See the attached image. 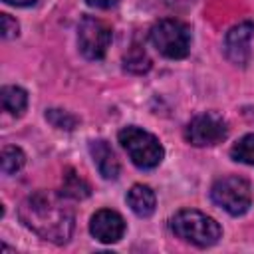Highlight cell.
I'll return each instance as SVG.
<instances>
[{"label":"cell","instance_id":"6da1fadb","mask_svg":"<svg viewBox=\"0 0 254 254\" xmlns=\"http://www.w3.org/2000/svg\"><path fill=\"white\" fill-rule=\"evenodd\" d=\"M18 216L26 228L48 242L65 244L71 238L73 212L56 192L38 190L28 194L18 208Z\"/></svg>","mask_w":254,"mask_h":254},{"label":"cell","instance_id":"3957f363","mask_svg":"<svg viewBox=\"0 0 254 254\" xmlns=\"http://www.w3.org/2000/svg\"><path fill=\"white\" fill-rule=\"evenodd\" d=\"M117 137L133 165H137L139 169H155L165 157V149L159 139L141 127L129 125L121 129Z\"/></svg>","mask_w":254,"mask_h":254},{"label":"cell","instance_id":"e0dca14e","mask_svg":"<svg viewBox=\"0 0 254 254\" xmlns=\"http://www.w3.org/2000/svg\"><path fill=\"white\" fill-rule=\"evenodd\" d=\"M46 119H48L54 127L65 129V131L73 129L75 123H77V119H75L73 115H69L67 111H62V109H50V111H46Z\"/></svg>","mask_w":254,"mask_h":254},{"label":"cell","instance_id":"7c38bea8","mask_svg":"<svg viewBox=\"0 0 254 254\" xmlns=\"http://www.w3.org/2000/svg\"><path fill=\"white\" fill-rule=\"evenodd\" d=\"M0 97H2L4 111H8L14 117H20L26 111V107H28V93L22 87H18V85H6V87H2Z\"/></svg>","mask_w":254,"mask_h":254},{"label":"cell","instance_id":"8fae6325","mask_svg":"<svg viewBox=\"0 0 254 254\" xmlns=\"http://www.w3.org/2000/svg\"><path fill=\"white\" fill-rule=\"evenodd\" d=\"M127 204L131 206V210L137 216L147 218V216H151L155 212L157 196H155L151 187H147V185H133L131 190L127 192Z\"/></svg>","mask_w":254,"mask_h":254},{"label":"cell","instance_id":"5b68a950","mask_svg":"<svg viewBox=\"0 0 254 254\" xmlns=\"http://www.w3.org/2000/svg\"><path fill=\"white\" fill-rule=\"evenodd\" d=\"M210 198L228 214L240 216L252 204V189L250 183L240 177H222L212 185Z\"/></svg>","mask_w":254,"mask_h":254},{"label":"cell","instance_id":"d6986e66","mask_svg":"<svg viewBox=\"0 0 254 254\" xmlns=\"http://www.w3.org/2000/svg\"><path fill=\"white\" fill-rule=\"evenodd\" d=\"M89 6H93V8H103V10H107V8H111V6H115L119 0H85Z\"/></svg>","mask_w":254,"mask_h":254},{"label":"cell","instance_id":"9a60e30c","mask_svg":"<svg viewBox=\"0 0 254 254\" xmlns=\"http://www.w3.org/2000/svg\"><path fill=\"white\" fill-rule=\"evenodd\" d=\"M230 155L234 161H240V163L254 167V133L244 135L240 141H236L230 149Z\"/></svg>","mask_w":254,"mask_h":254},{"label":"cell","instance_id":"ffe728a7","mask_svg":"<svg viewBox=\"0 0 254 254\" xmlns=\"http://www.w3.org/2000/svg\"><path fill=\"white\" fill-rule=\"evenodd\" d=\"M6 4H12V6H32L36 4V0H4Z\"/></svg>","mask_w":254,"mask_h":254},{"label":"cell","instance_id":"ac0fdd59","mask_svg":"<svg viewBox=\"0 0 254 254\" xmlns=\"http://www.w3.org/2000/svg\"><path fill=\"white\" fill-rule=\"evenodd\" d=\"M0 22H2V38L8 40V38H16L18 36V22L10 14H2Z\"/></svg>","mask_w":254,"mask_h":254},{"label":"cell","instance_id":"30bf717a","mask_svg":"<svg viewBox=\"0 0 254 254\" xmlns=\"http://www.w3.org/2000/svg\"><path fill=\"white\" fill-rule=\"evenodd\" d=\"M89 153H91V159H93L99 175L107 181H115L119 175V161H117L113 149L107 145V141H91Z\"/></svg>","mask_w":254,"mask_h":254},{"label":"cell","instance_id":"2e32d148","mask_svg":"<svg viewBox=\"0 0 254 254\" xmlns=\"http://www.w3.org/2000/svg\"><path fill=\"white\" fill-rule=\"evenodd\" d=\"M149 65H151V62H149L147 54L143 52V48H139V46H133L129 50V54L125 56V69H129V71L143 73L149 69Z\"/></svg>","mask_w":254,"mask_h":254},{"label":"cell","instance_id":"4fadbf2b","mask_svg":"<svg viewBox=\"0 0 254 254\" xmlns=\"http://www.w3.org/2000/svg\"><path fill=\"white\" fill-rule=\"evenodd\" d=\"M62 192H64L65 196H69V198L81 200V198H87V196H89V185H87L73 169H67L65 175H64Z\"/></svg>","mask_w":254,"mask_h":254},{"label":"cell","instance_id":"9c48e42d","mask_svg":"<svg viewBox=\"0 0 254 254\" xmlns=\"http://www.w3.org/2000/svg\"><path fill=\"white\" fill-rule=\"evenodd\" d=\"M89 230L91 234L103 242V244H115L123 238L125 234V220L119 212L109 210V208H101L91 216L89 222Z\"/></svg>","mask_w":254,"mask_h":254},{"label":"cell","instance_id":"277c9868","mask_svg":"<svg viewBox=\"0 0 254 254\" xmlns=\"http://www.w3.org/2000/svg\"><path fill=\"white\" fill-rule=\"evenodd\" d=\"M149 38L153 48L169 60H181L190 50V30L185 22L175 18L159 20L151 28Z\"/></svg>","mask_w":254,"mask_h":254},{"label":"cell","instance_id":"52a82bcc","mask_svg":"<svg viewBox=\"0 0 254 254\" xmlns=\"http://www.w3.org/2000/svg\"><path fill=\"white\" fill-rule=\"evenodd\" d=\"M228 127L216 113H200L192 117L185 129V139L194 147H210L226 139Z\"/></svg>","mask_w":254,"mask_h":254},{"label":"cell","instance_id":"7a4b0ae2","mask_svg":"<svg viewBox=\"0 0 254 254\" xmlns=\"http://www.w3.org/2000/svg\"><path fill=\"white\" fill-rule=\"evenodd\" d=\"M171 228L181 240L190 242L200 248L216 244L222 236V228L214 218L206 216L200 210H192V208L179 210L171 218Z\"/></svg>","mask_w":254,"mask_h":254},{"label":"cell","instance_id":"ba28073f","mask_svg":"<svg viewBox=\"0 0 254 254\" xmlns=\"http://www.w3.org/2000/svg\"><path fill=\"white\" fill-rule=\"evenodd\" d=\"M254 36V24L242 22L228 30L224 38V54L226 58L236 65H246L250 62V40Z\"/></svg>","mask_w":254,"mask_h":254},{"label":"cell","instance_id":"5bb4252c","mask_svg":"<svg viewBox=\"0 0 254 254\" xmlns=\"http://www.w3.org/2000/svg\"><path fill=\"white\" fill-rule=\"evenodd\" d=\"M26 163V155L22 153V149L18 147H4L2 149V173L4 175H14L18 173Z\"/></svg>","mask_w":254,"mask_h":254},{"label":"cell","instance_id":"8992f818","mask_svg":"<svg viewBox=\"0 0 254 254\" xmlns=\"http://www.w3.org/2000/svg\"><path fill=\"white\" fill-rule=\"evenodd\" d=\"M111 44V28L95 18L85 16L77 26V46L87 60H101Z\"/></svg>","mask_w":254,"mask_h":254}]
</instances>
